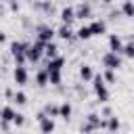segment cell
<instances>
[{
	"label": "cell",
	"instance_id": "obj_1",
	"mask_svg": "<svg viewBox=\"0 0 134 134\" xmlns=\"http://www.w3.org/2000/svg\"><path fill=\"white\" fill-rule=\"evenodd\" d=\"M27 46H29V42H23V40H13V42H10L8 54L13 57L15 65H25V63H27V57H25Z\"/></svg>",
	"mask_w": 134,
	"mask_h": 134
},
{
	"label": "cell",
	"instance_id": "obj_2",
	"mask_svg": "<svg viewBox=\"0 0 134 134\" xmlns=\"http://www.w3.org/2000/svg\"><path fill=\"white\" fill-rule=\"evenodd\" d=\"M92 92H94V96H96V100L100 105H105L109 100L111 94H109V88H107V82H105L103 73H94V77H92Z\"/></svg>",
	"mask_w": 134,
	"mask_h": 134
},
{
	"label": "cell",
	"instance_id": "obj_3",
	"mask_svg": "<svg viewBox=\"0 0 134 134\" xmlns=\"http://www.w3.org/2000/svg\"><path fill=\"white\" fill-rule=\"evenodd\" d=\"M82 132H96V130H105V117L98 113H88L86 121L80 126Z\"/></svg>",
	"mask_w": 134,
	"mask_h": 134
},
{
	"label": "cell",
	"instance_id": "obj_4",
	"mask_svg": "<svg viewBox=\"0 0 134 134\" xmlns=\"http://www.w3.org/2000/svg\"><path fill=\"white\" fill-rule=\"evenodd\" d=\"M44 42L42 40H36V42H31L29 46H27V52H25V57H27V63H40L42 61V57H44Z\"/></svg>",
	"mask_w": 134,
	"mask_h": 134
},
{
	"label": "cell",
	"instance_id": "obj_5",
	"mask_svg": "<svg viewBox=\"0 0 134 134\" xmlns=\"http://www.w3.org/2000/svg\"><path fill=\"white\" fill-rule=\"evenodd\" d=\"M34 34H36V40H42V42L46 44V42L54 40L57 29H54L52 25H48V23H38V25H34Z\"/></svg>",
	"mask_w": 134,
	"mask_h": 134
},
{
	"label": "cell",
	"instance_id": "obj_6",
	"mask_svg": "<svg viewBox=\"0 0 134 134\" xmlns=\"http://www.w3.org/2000/svg\"><path fill=\"white\" fill-rule=\"evenodd\" d=\"M100 63L107 67V69H119L121 65H124V59H121V54L119 52H113V50H107L103 57H100Z\"/></svg>",
	"mask_w": 134,
	"mask_h": 134
},
{
	"label": "cell",
	"instance_id": "obj_7",
	"mask_svg": "<svg viewBox=\"0 0 134 134\" xmlns=\"http://www.w3.org/2000/svg\"><path fill=\"white\" fill-rule=\"evenodd\" d=\"M90 17H94V10H92V4H90V2L82 0L80 4H75V19L86 21V19H90Z\"/></svg>",
	"mask_w": 134,
	"mask_h": 134
},
{
	"label": "cell",
	"instance_id": "obj_8",
	"mask_svg": "<svg viewBox=\"0 0 134 134\" xmlns=\"http://www.w3.org/2000/svg\"><path fill=\"white\" fill-rule=\"evenodd\" d=\"M31 6H34V10H38V13L46 15V17H52V15H54V4H52V0H34Z\"/></svg>",
	"mask_w": 134,
	"mask_h": 134
},
{
	"label": "cell",
	"instance_id": "obj_9",
	"mask_svg": "<svg viewBox=\"0 0 134 134\" xmlns=\"http://www.w3.org/2000/svg\"><path fill=\"white\" fill-rule=\"evenodd\" d=\"M13 82L17 86H25L29 82V73H27L25 65H15V69H13Z\"/></svg>",
	"mask_w": 134,
	"mask_h": 134
},
{
	"label": "cell",
	"instance_id": "obj_10",
	"mask_svg": "<svg viewBox=\"0 0 134 134\" xmlns=\"http://www.w3.org/2000/svg\"><path fill=\"white\" fill-rule=\"evenodd\" d=\"M59 19H61V23H67V25H71L73 21H75V6H63L61 8V13H59Z\"/></svg>",
	"mask_w": 134,
	"mask_h": 134
},
{
	"label": "cell",
	"instance_id": "obj_11",
	"mask_svg": "<svg viewBox=\"0 0 134 134\" xmlns=\"http://www.w3.org/2000/svg\"><path fill=\"white\" fill-rule=\"evenodd\" d=\"M57 38H61V40H65V42H71V40L75 38V31L71 29V25L61 23V25L57 27Z\"/></svg>",
	"mask_w": 134,
	"mask_h": 134
},
{
	"label": "cell",
	"instance_id": "obj_12",
	"mask_svg": "<svg viewBox=\"0 0 134 134\" xmlns=\"http://www.w3.org/2000/svg\"><path fill=\"white\" fill-rule=\"evenodd\" d=\"M44 67H46L48 73H52V71H63V67H65V57L59 54V57H54V59H48Z\"/></svg>",
	"mask_w": 134,
	"mask_h": 134
},
{
	"label": "cell",
	"instance_id": "obj_13",
	"mask_svg": "<svg viewBox=\"0 0 134 134\" xmlns=\"http://www.w3.org/2000/svg\"><path fill=\"white\" fill-rule=\"evenodd\" d=\"M107 44H109V50H113V52H119V54H121V50H124V40H121V36H119V34H109Z\"/></svg>",
	"mask_w": 134,
	"mask_h": 134
},
{
	"label": "cell",
	"instance_id": "obj_14",
	"mask_svg": "<svg viewBox=\"0 0 134 134\" xmlns=\"http://www.w3.org/2000/svg\"><path fill=\"white\" fill-rule=\"evenodd\" d=\"M77 75H80V80H82V82H92V77H94L92 65L82 63V65H80V69H77Z\"/></svg>",
	"mask_w": 134,
	"mask_h": 134
},
{
	"label": "cell",
	"instance_id": "obj_15",
	"mask_svg": "<svg viewBox=\"0 0 134 134\" xmlns=\"http://www.w3.org/2000/svg\"><path fill=\"white\" fill-rule=\"evenodd\" d=\"M90 29H92V36H103V34H107V21L105 19H94L90 23Z\"/></svg>",
	"mask_w": 134,
	"mask_h": 134
},
{
	"label": "cell",
	"instance_id": "obj_16",
	"mask_svg": "<svg viewBox=\"0 0 134 134\" xmlns=\"http://www.w3.org/2000/svg\"><path fill=\"white\" fill-rule=\"evenodd\" d=\"M38 124H40V132H44V134H48V132H54V130H57L54 117H48V115H46V117H42Z\"/></svg>",
	"mask_w": 134,
	"mask_h": 134
},
{
	"label": "cell",
	"instance_id": "obj_17",
	"mask_svg": "<svg viewBox=\"0 0 134 134\" xmlns=\"http://www.w3.org/2000/svg\"><path fill=\"white\" fill-rule=\"evenodd\" d=\"M71 115H73V107H71V103L69 100H63L61 105H59V117L61 119H71Z\"/></svg>",
	"mask_w": 134,
	"mask_h": 134
},
{
	"label": "cell",
	"instance_id": "obj_18",
	"mask_svg": "<svg viewBox=\"0 0 134 134\" xmlns=\"http://www.w3.org/2000/svg\"><path fill=\"white\" fill-rule=\"evenodd\" d=\"M15 113H17V111H15L13 105H2V107H0V119H2V121H13V119H15Z\"/></svg>",
	"mask_w": 134,
	"mask_h": 134
},
{
	"label": "cell",
	"instance_id": "obj_19",
	"mask_svg": "<svg viewBox=\"0 0 134 134\" xmlns=\"http://www.w3.org/2000/svg\"><path fill=\"white\" fill-rule=\"evenodd\" d=\"M44 57H46V61H48V59L59 57V46H57V42H54V40L46 42V46H44Z\"/></svg>",
	"mask_w": 134,
	"mask_h": 134
},
{
	"label": "cell",
	"instance_id": "obj_20",
	"mask_svg": "<svg viewBox=\"0 0 134 134\" xmlns=\"http://www.w3.org/2000/svg\"><path fill=\"white\" fill-rule=\"evenodd\" d=\"M119 10H121V15H124V17L134 19V0H124V2H121V6H119Z\"/></svg>",
	"mask_w": 134,
	"mask_h": 134
},
{
	"label": "cell",
	"instance_id": "obj_21",
	"mask_svg": "<svg viewBox=\"0 0 134 134\" xmlns=\"http://www.w3.org/2000/svg\"><path fill=\"white\" fill-rule=\"evenodd\" d=\"M75 38H77V40H82V42L90 40V38H92V29H90V23H88V25H82V27H77V31H75Z\"/></svg>",
	"mask_w": 134,
	"mask_h": 134
},
{
	"label": "cell",
	"instance_id": "obj_22",
	"mask_svg": "<svg viewBox=\"0 0 134 134\" xmlns=\"http://www.w3.org/2000/svg\"><path fill=\"white\" fill-rule=\"evenodd\" d=\"M36 84H38L40 88H44V86L48 84V71H46V67H42V69L36 71Z\"/></svg>",
	"mask_w": 134,
	"mask_h": 134
},
{
	"label": "cell",
	"instance_id": "obj_23",
	"mask_svg": "<svg viewBox=\"0 0 134 134\" xmlns=\"http://www.w3.org/2000/svg\"><path fill=\"white\" fill-rule=\"evenodd\" d=\"M121 128V124H119V119L115 117V115H111V117H105V130H109V132H115V130H119Z\"/></svg>",
	"mask_w": 134,
	"mask_h": 134
},
{
	"label": "cell",
	"instance_id": "obj_24",
	"mask_svg": "<svg viewBox=\"0 0 134 134\" xmlns=\"http://www.w3.org/2000/svg\"><path fill=\"white\" fill-rule=\"evenodd\" d=\"M42 111L48 115V117H59V105L57 103H46L42 107Z\"/></svg>",
	"mask_w": 134,
	"mask_h": 134
},
{
	"label": "cell",
	"instance_id": "obj_25",
	"mask_svg": "<svg viewBox=\"0 0 134 134\" xmlns=\"http://www.w3.org/2000/svg\"><path fill=\"white\" fill-rule=\"evenodd\" d=\"M10 100H13V105L23 107V105L27 103V94H25V92H21V90H17V92L13 94V98H10Z\"/></svg>",
	"mask_w": 134,
	"mask_h": 134
},
{
	"label": "cell",
	"instance_id": "obj_26",
	"mask_svg": "<svg viewBox=\"0 0 134 134\" xmlns=\"http://www.w3.org/2000/svg\"><path fill=\"white\" fill-rule=\"evenodd\" d=\"M121 57H126V59H134V38H132L130 42H126V44H124Z\"/></svg>",
	"mask_w": 134,
	"mask_h": 134
},
{
	"label": "cell",
	"instance_id": "obj_27",
	"mask_svg": "<svg viewBox=\"0 0 134 134\" xmlns=\"http://www.w3.org/2000/svg\"><path fill=\"white\" fill-rule=\"evenodd\" d=\"M103 77H105V82H107V84H115V82H117L115 69H107V67H105V71H103Z\"/></svg>",
	"mask_w": 134,
	"mask_h": 134
},
{
	"label": "cell",
	"instance_id": "obj_28",
	"mask_svg": "<svg viewBox=\"0 0 134 134\" xmlns=\"http://www.w3.org/2000/svg\"><path fill=\"white\" fill-rule=\"evenodd\" d=\"M13 126H15V128H23V126H25V115L17 111V113H15V119H13Z\"/></svg>",
	"mask_w": 134,
	"mask_h": 134
},
{
	"label": "cell",
	"instance_id": "obj_29",
	"mask_svg": "<svg viewBox=\"0 0 134 134\" xmlns=\"http://www.w3.org/2000/svg\"><path fill=\"white\" fill-rule=\"evenodd\" d=\"M117 17H121V10H119V8H113V10L109 13V21H117Z\"/></svg>",
	"mask_w": 134,
	"mask_h": 134
},
{
	"label": "cell",
	"instance_id": "obj_30",
	"mask_svg": "<svg viewBox=\"0 0 134 134\" xmlns=\"http://www.w3.org/2000/svg\"><path fill=\"white\" fill-rule=\"evenodd\" d=\"M100 115H103V117H111V115H113V109H111V107H103V109H100Z\"/></svg>",
	"mask_w": 134,
	"mask_h": 134
},
{
	"label": "cell",
	"instance_id": "obj_31",
	"mask_svg": "<svg viewBox=\"0 0 134 134\" xmlns=\"http://www.w3.org/2000/svg\"><path fill=\"white\" fill-rule=\"evenodd\" d=\"M8 8H10L13 13H19V0H13V2H8Z\"/></svg>",
	"mask_w": 134,
	"mask_h": 134
},
{
	"label": "cell",
	"instance_id": "obj_32",
	"mask_svg": "<svg viewBox=\"0 0 134 134\" xmlns=\"http://www.w3.org/2000/svg\"><path fill=\"white\" fill-rule=\"evenodd\" d=\"M13 94H15V92H13L10 88H6V90H4V96H6V98H13Z\"/></svg>",
	"mask_w": 134,
	"mask_h": 134
},
{
	"label": "cell",
	"instance_id": "obj_33",
	"mask_svg": "<svg viewBox=\"0 0 134 134\" xmlns=\"http://www.w3.org/2000/svg\"><path fill=\"white\" fill-rule=\"evenodd\" d=\"M4 42H6V34L0 29V44H4Z\"/></svg>",
	"mask_w": 134,
	"mask_h": 134
},
{
	"label": "cell",
	"instance_id": "obj_34",
	"mask_svg": "<svg viewBox=\"0 0 134 134\" xmlns=\"http://www.w3.org/2000/svg\"><path fill=\"white\" fill-rule=\"evenodd\" d=\"M100 2H105V4H109V2H111V0H100Z\"/></svg>",
	"mask_w": 134,
	"mask_h": 134
},
{
	"label": "cell",
	"instance_id": "obj_35",
	"mask_svg": "<svg viewBox=\"0 0 134 134\" xmlns=\"http://www.w3.org/2000/svg\"><path fill=\"white\" fill-rule=\"evenodd\" d=\"M4 2H13V0H4Z\"/></svg>",
	"mask_w": 134,
	"mask_h": 134
},
{
	"label": "cell",
	"instance_id": "obj_36",
	"mask_svg": "<svg viewBox=\"0 0 134 134\" xmlns=\"http://www.w3.org/2000/svg\"><path fill=\"white\" fill-rule=\"evenodd\" d=\"M0 2H2V0H0Z\"/></svg>",
	"mask_w": 134,
	"mask_h": 134
}]
</instances>
